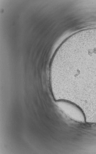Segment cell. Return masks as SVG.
<instances>
[{
	"label": "cell",
	"mask_w": 96,
	"mask_h": 154,
	"mask_svg": "<svg viewBox=\"0 0 96 154\" xmlns=\"http://www.w3.org/2000/svg\"><path fill=\"white\" fill-rule=\"evenodd\" d=\"M58 104L63 111L72 120L81 123L85 122L84 114L78 106L70 102L64 101H60Z\"/></svg>",
	"instance_id": "cell-1"
}]
</instances>
